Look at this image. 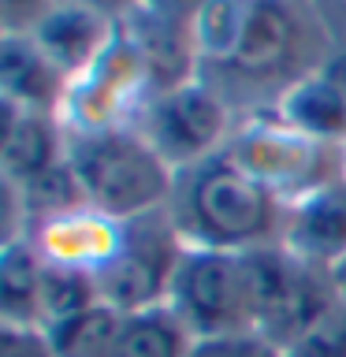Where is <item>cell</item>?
Returning <instances> with one entry per match:
<instances>
[{"instance_id": "1", "label": "cell", "mask_w": 346, "mask_h": 357, "mask_svg": "<svg viewBox=\"0 0 346 357\" xmlns=\"http://www.w3.org/2000/svg\"><path fill=\"white\" fill-rule=\"evenodd\" d=\"M164 208L186 250L223 253L276 245L287 216V201L276 197L261 178H253L227 149L175 172V186Z\"/></svg>"}, {"instance_id": "2", "label": "cell", "mask_w": 346, "mask_h": 357, "mask_svg": "<svg viewBox=\"0 0 346 357\" xmlns=\"http://www.w3.org/2000/svg\"><path fill=\"white\" fill-rule=\"evenodd\" d=\"M67 160L89 208L119 223L164 208L175 186V172L130 123L108 130H67Z\"/></svg>"}, {"instance_id": "3", "label": "cell", "mask_w": 346, "mask_h": 357, "mask_svg": "<svg viewBox=\"0 0 346 357\" xmlns=\"http://www.w3.org/2000/svg\"><path fill=\"white\" fill-rule=\"evenodd\" d=\"M320 63L324 56H317V30L294 0H246L231 52L216 67H209L205 82L220 93L223 86H272L279 97L290 82L317 71Z\"/></svg>"}, {"instance_id": "4", "label": "cell", "mask_w": 346, "mask_h": 357, "mask_svg": "<svg viewBox=\"0 0 346 357\" xmlns=\"http://www.w3.org/2000/svg\"><path fill=\"white\" fill-rule=\"evenodd\" d=\"M172 305L194 339L257 335L261 324V257L257 250H186L175 272Z\"/></svg>"}, {"instance_id": "5", "label": "cell", "mask_w": 346, "mask_h": 357, "mask_svg": "<svg viewBox=\"0 0 346 357\" xmlns=\"http://www.w3.org/2000/svg\"><path fill=\"white\" fill-rule=\"evenodd\" d=\"M276 197L294 201L331 178L346 175V145H331L287 127L276 112H257L223 145Z\"/></svg>"}, {"instance_id": "6", "label": "cell", "mask_w": 346, "mask_h": 357, "mask_svg": "<svg viewBox=\"0 0 346 357\" xmlns=\"http://www.w3.org/2000/svg\"><path fill=\"white\" fill-rule=\"evenodd\" d=\"M153 153L172 167H194L220 153L231 138V112L220 89H212L205 78H190L183 86L156 89L142 105V112L130 123Z\"/></svg>"}, {"instance_id": "7", "label": "cell", "mask_w": 346, "mask_h": 357, "mask_svg": "<svg viewBox=\"0 0 346 357\" xmlns=\"http://www.w3.org/2000/svg\"><path fill=\"white\" fill-rule=\"evenodd\" d=\"M186 242L179 238L167 208L145 212L123 223V242L105 268H97L100 301L119 312H138L149 305H164L172 294L175 272L183 264Z\"/></svg>"}, {"instance_id": "8", "label": "cell", "mask_w": 346, "mask_h": 357, "mask_svg": "<svg viewBox=\"0 0 346 357\" xmlns=\"http://www.w3.org/2000/svg\"><path fill=\"white\" fill-rule=\"evenodd\" d=\"M153 97V78L134 41L116 30V38L78 78H71L60 119L67 130H108L127 127Z\"/></svg>"}, {"instance_id": "9", "label": "cell", "mask_w": 346, "mask_h": 357, "mask_svg": "<svg viewBox=\"0 0 346 357\" xmlns=\"http://www.w3.org/2000/svg\"><path fill=\"white\" fill-rule=\"evenodd\" d=\"M261 324L257 335L279 350H290L335 301V275L331 268L309 264L294 257L287 245H261Z\"/></svg>"}, {"instance_id": "10", "label": "cell", "mask_w": 346, "mask_h": 357, "mask_svg": "<svg viewBox=\"0 0 346 357\" xmlns=\"http://www.w3.org/2000/svg\"><path fill=\"white\" fill-rule=\"evenodd\" d=\"M201 0H138L127 15L119 19L123 33L142 52L145 67L156 89L183 86L201 75L194 19Z\"/></svg>"}, {"instance_id": "11", "label": "cell", "mask_w": 346, "mask_h": 357, "mask_svg": "<svg viewBox=\"0 0 346 357\" xmlns=\"http://www.w3.org/2000/svg\"><path fill=\"white\" fill-rule=\"evenodd\" d=\"M279 245H287L294 257L320 268H335L343 261L346 257V175L287 201Z\"/></svg>"}, {"instance_id": "12", "label": "cell", "mask_w": 346, "mask_h": 357, "mask_svg": "<svg viewBox=\"0 0 346 357\" xmlns=\"http://www.w3.org/2000/svg\"><path fill=\"white\" fill-rule=\"evenodd\" d=\"M4 108V134H0V175L4 183L27 186L45 172L67 160V127L60 116L49 112H22L11 100Z\"/></svg>"}, {"instance_id": "13", "label": "cell", "mask_w": 346, "mask_h": 357, "mask_svg": "<svg viewBox=\"0 0 346 357\" xmlns=\"http://www.w3.org/2000/svg\"><path fill=\"white\" fill-rule=\"evenodd\" d=\"M116 30H119V19H112L89 4H78V0H60L30 30V38L41 45V52L67 78H78L112 45Z\"/></svg>"}, {"instance_id": "14", "label": "cell", "mask_w": 346, "mask_h": 357, "mask_svg": "<svg viewBox=\"0 0 346 357\" xmlns=\"http://www.w3.org/2000/svg\"><path fill=\"white\" fill-rule=\"evenodd\" d=\"M27 238L38 245V253L49 264L97 272L119 250L123 223L97 208H78V212H67V216H56V220H45L38 227H30Z\"/></svg>"}, {"instance_id": "15", "label": "cell", "mask_w": 346, "mask_h": 357, "mask_svg": "<svg viewBox=\"0 0 346 357\" xmlns=\"http://www.w3.org/2000/svg\"><path fill=\"white\" fill-rule=\"evenodd\" d=\"M71 78L56 67L30 33H0V100L22 112L60 116Z\"/></svg>"}, {"instance_id": "16", "label": "cell", "mask_w": 346, "mask_h": 357, "mask_svg": "<svg viewBox=\"0 0 346 357\" xmlns=\"http://www.w3.org/2000/svg\"><path fill=\"white\" fill-rule=\"evenodd\" d=\"M272 112L287 123V127L309 134V138L346 145V100L339 97V89L320 75V67L309 75H301L298 82H290L283 93L272 100Z\"/></svg>"}, {"instance_id": "17", "label": "cell", "mask_w": 346, "mask_h": 357, "mask_svg": "<svg viewBox=\"0 0 346 357\" xmlns=\"http://www.w3.org/2000/svg\"><path fill=\"white\" fill-rule=\"evenodd\" d=\"M41 272L45 257L30 238L0 245V324L41 328Z\"/></svg>"}, {"instance_id": "18", "label": "cell", "mask_w": 346, "mask_h": 357, "mask_svg": "<svg viewBox=\"0 0 346 357\" xmlns=\"http://www.w3.org/2000/svg\"><path fill=\"white\" fill-rule=\"evenodd\" d=\"M194 346H197L194 331L164 301V305L123 312L119 342L112 357H190Z\"/></svg>"}, {"instance_id": "19", "label": "cell", "mask_w": 346, "mask_h": 357, "mask_svg": "<svg viewBox=\"0 0 346 357\" xmlns=\"http://www.w3.org/2000/svg\"><path fill=\"white\" fill-rule=\"evenodd\" d=\"M119 328H123V312L105 305V301L75 312V317L45 324L56 357H112L119 342Z\"/></svg>"}, {"instance_id": "20", "label": "cell", "mask_w": 346, "mask_h": 357, "mask_svg": "<svg viewBox=\"0 0 346 357\" xmlns=\"http://www.w3.org/2000/svg\"><path fill=\"white\" fill-rule=\"evenodd\" d=\"M19 194H22V208H27V231L38 227V223H45V220H56V216H67V212L89 208L86 190H82V183H78L71 160H60L52 172H45L41 178L19 186Z\"/></svg>"}, {"instance_id": "21", "label": "cell", "mask_w": 346, "mask_h": 357, "mask_svg": "<svg viewBox=\"0 0 346 357\" xmlns=\"http://www.w3.org/2000/svg\"><path fill=\"white\" fill-rule=\"evenodd\" d=\"M97 301H100V290H97L93 272L45 261V272H41V328L52 320L75 317V312L97 305Z\"/></svg>"}, {"instance_id": "22", "label": "cell", "mask_w": 346, "mask_h": 357, "mask_svg": "<svg viewBox=\"0 0 346 357\" xmlns=\"http://www.w3.org/2000/svg\"><path fill=\"white\" fill-rule=\"evenodd\" d=\"M287 357H346V301L339 298L301 339L283 350Z\"/></svg>"}, {"instance_id": "23", "label": "cell", "mask_w": 346, "mask_h": 357, "mask_svg": "<svg viewBox=\"0 0 346 357\" xmlns=\"http://www.w3.org/2000/svg\"><path fill=\"white\" fill-rule=\"evenodd\" d=\"M190 357H287L261 335H227V339H201Z\"/></svg>"}, {"instance_id": "24", "label": "cell", "mask_w": 346, "mask_h": 357, "mask_svg": "<svg viewBox=\"0 0 346 357\" xmlns=\"http://www.w3.org/2000/svg\"><path fill=\"white\" fill-rule=\"evenodd\" d=\"M0 357H56L49 331L38 324H0Z\"/></svg>"}, {"instance_id": "25", "label": "cell", "mask_w": 346, "mask_h": 357, "mask_svg": "<svg viewBox=\"0 0 346 357\" xmlns=\"http://www.w3.org/2000/svg\"><path fill=\"white\" fill-rule=\"evenodd\" d=\"M60 0H0V26L4 33H30Z\"/></svg>"}, {"instance_id": "26", "label": "cell", "mask_w": 346, "mask_h": 357, "mask_svg": "<svg viewBox=\"0 0 346 357\" xmlns=\"http://www.w3.org/2000/svg\"><path fill=\"white\" fill-rule=\"evenodd\" d=\"M320 75L328 78V82L339 89V97L346 100V49L339 52H328L324 56V63H320Z\"/></svg>"}, {"instance_id": "27", "label": "cell", "mask_w": 346, "mask_h": 357, "mask_svg": "<svg viewBox=\"0 0 346 357\" xmlns=\"http://www.w3.org/2000/svg\"><path fill=\"white\" fill-rule=\"evenodd\" d=\"M78 4H89V8H97V11H105V15H112V19H123L134 4H138V0H78Z\"/></svg>"}, {"instance_id": "28", "label": "cell", "mask_w": 346, "mask_h": 357, "mask_svg": "<svg viewBox=\"0 0 346 357\" xmlns=\"http://www.w3.org/2000/svg\"><path fill=\"white\" fill-rule=\"evenodd\" d=\"M331 275H335V290H339V298L346 301V257L331 268Z\"/></svg>"}]
</instances>
